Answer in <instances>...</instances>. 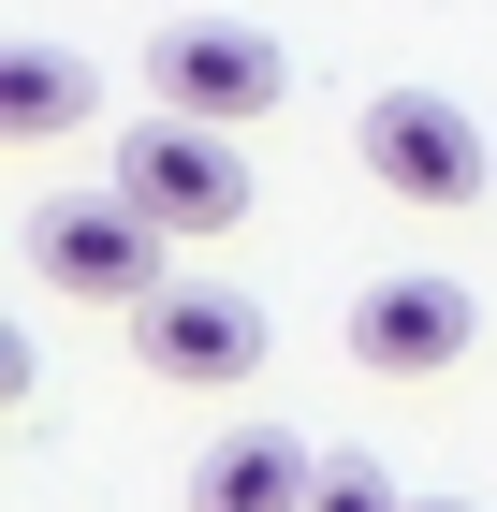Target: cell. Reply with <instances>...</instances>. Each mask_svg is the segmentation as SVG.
Instances as JSON below:
<instances>
[{"instance_id": "cell-1", "label": "cell", "mask_w": 497, "mask_h": 512, "mask_svg": "<svg viewBox=\"0 0 497 512\" xmlns=\"http://www.w3.org/2000/svg\"><path fill=\"white\" fill-rule=\"evenodd\" d=\"M161 220L132 191H44L30 205V278L44 293H103V308H147V293H176V278H161Z\"/></svg>"}, {"instance_id": "cell-7", "label": "cell", "mask_w": 497, "mask_h": 512, "mask_svg": "<svg viewBox=\"0 0 497 512\" xmlns=\"http://www.w3.org/2000/svg\"><path fill=\"white\" fill-rule=\"evenodd\" d=\"M307 498H322V454L293 425H234V439H205V469H191V512H307Z\"/></svg>"}, {"instance_id": "cell-9", "label": "cell", "mask_w": 497, "mask_h": 512, "mask_svg": "<svg viewBox=\"0 0 497 512\" xmlns=\"http://www.w3.org/2000/svg\"><path fill=\"white\" fill-rule=\"evenodd\" d=\"M307 512H410V498H395V483L366 469V454H337V469H322V498H307Z\"/></svg>"}, {"instance_id": "cell-5", "label": "cell", "mask_w": 497, "mask_h": 512, "mask_svg": "<svg viewBox=\"0 0 497 512\" xmlns=\"http://www.w3.org/2000/svg\"><path fill=\"white\" fill-rule=\"evenodd\" d=\"M132 352H147L161 381H191V395H234L249 366H264V308L220 293V278H176V293L132 308Z\"/></svg>"}, {"instance_id": "cell-3", "label": "cell", "mask_w": 497, "mask_h": 512, "mask_svg": "<svg viewBox=\"0 0 497 512\" xmlns=\"http://www.w3.org/2000/svg\"><path fill=\"white\" fill-rule=\"evenodd\" d=\"M278 88H293V59H278L264 30H234V15H176V30L147 44V103H161V118H191V132L264 118Z\"/></svg>"}, {"instance_id": "cell-2", "label": "cell", "mask_w": 497, "mask_h": 512, "mask_svg": "<svg viewBox=\"0 0 497 512\" xmlns=\"http://www.w3.org/2000/svg\"><path fill=\"white\" fill-rule=\"evenodd\" d=\"M103 191H132L161 235H234V220H249V161H234V132L132 118V132H117V176H103Z\"/></svg>"}, {"instance_id": "cell-8", "label": "cell", "mask_w": 497, "mask_h": 512, "mask_svg": "<svg viewBox=\"0 0 497 512\" xmlns=\"http://www.w3.org/2000/svg\"><path fill=\"white\" fill-rule=\"evenodd\" d=\"M88 103H103V74H88L74 44H15L0 59V147H59Z\"/></svg>"}, {"instance_id": "cell-4", "label": "cell", "mask_w": 497, "mask_h": 512, "mask_svg": "<svg viewBox=\"0 0 497 512\" xmlns=\"http://www.w3.org/2000/svg\"><path fill=\"white\" fill-rule=\"evenodd\" d=\"M351 147H366V176H381L395 205H468L483 191V118H468L454 88H381V103L351 118Z\"/></svg>"}, {"instance_id": "cell-6", "label": "cell", "mask_w": 497, "mask_h": 512, "mask_svg": "<svg viewBox=\"0 0 497 512\" xmlns=\"http://www.w3.org/2000/svg\"><path fill=\"white\" fill-rule=\"evenodd\" d=\"M468 337H483L468 278H366L351 293V366H381V381H439Z\"/></svg>"}]
</instances>
